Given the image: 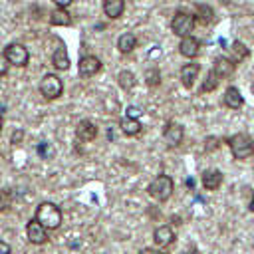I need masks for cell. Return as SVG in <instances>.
Instances as JSON below:
<instances>
[{"mask_svg": "<svg viewBox=\"0 0 254 254\" xmlns=\"http://www.w3.org/2000/svg\"><path fill=\"white\" fill-rule=\"evenodd\" d=\"M173 190H175V183H173V179L169 175H157L151 181L149 189H147L149 196L155 198V200H159V202H165L167 198H171Z\"/></svg>", "mask_w": 254, "mask_h": 254, "instance_id": "obj_1", "label": "cell"}, {"mask_svg": "<svg viewBox=\"0 0 254 254\" xmlns=\"http://www.w3.org/2000/svg\"><path fill=\"white\" fill-rule=\"evenodd\" d=\"M228 145H230L234 159H248L254 153V139L246 133H234L228 139Z\"/></svg>", "mask_w": 254, "mask_h": 254, "instance_id": "obj_2", "label": "cell"}, {"mask_svg": "<svg viewBox=\"0 0 254 254\" xmlns=\"http://www.w3.org/2000/svg\"><path fill=\"white\" fill-rule=\"evenodd\" d=\"M36 220H40L46 228H58L62 224V210L54 202H42L36 208Z\"/></svg>", "mask_w": 254, "mask_h": 254, "instance_id": "obj_3", "label": "cell"}, {"mask_svg": "<svg viewBox=\"0 0 254 254\" xmlns=\"http://www.w3.org/2000/svg\"><path fill=\"white\" fill-rule=\"evenodd\" d=\"M194 22H196L194 14H190L187 10H177L173 20H171V30H173V34L185 38V36H190L192 28H194Z\"/></svg>", "mask_w": 254, "mask_h": 254, "instance_id": "obj_4", "label": "cell"}, {"mask_svg": "<svg viewBox=\"0 0 254 254\" xmlns=\"http://www.w3.org/2000/svg\"><path fill=\"white\" fill-rule=\"evenodd\" d=\"M64 91V83L56 73H46L40 81V93L46 99H58Z\"/></svg>", "mask_w": 254, "mask_h": 254, "instance_id": "obj_5", "label": "cell"}, {"mask_svg": "<svg viewBox=\"0 0 254 254\" xmlns=\"http://www.w3.org/2000/svg\"><path fill=\"white\" fill-rule=\"evenodd\" d=\"M4 54H6L8 62H10L12 65H18V67H24V65L28 64V60H30L28 48L22 46V44H8L6 50H4Z\"/></svg>", "mask_w": 254, "mask_h": 254, "instance_id": "obj_6", "label": "cell"}, {"mask_svg": "<svg viewBox=\"0 0 254 254\" xmlns=\"http://www.w3.org/2000/svg\"><path fill=\"white\" fill-rule=\"evenodd\" d=\"M99 69H101V60L97 56H91V54L83 56L77 64V71L81 77H93L95 73H99Z\"/></svg>", "mask_w": 254, "mask_h": 254, "instance_id": "obj_7", "label": "cell"}, {"mask_svg": "<svg viewBox=\"0 0 254 254\" xmlns=\"http://www.w3.org/2000/svg\"><path fill=\"white\" fill-rule=\"evenodd\" d=\"M46 230L48 228L40 220H36V218H32L26 224V234H28V240L32 244H44V242H48V232Z\"/></svg>", "mask_w": 254, "mask_h": 254, "instance_id": "obj_8", "label": "cell"}, {"mask_svg": "<svg viewBox=\"0 0 254 254\" xmlns=\"http://www.w3.org/2000/svg\"><path fill=\"white\" fill-rule=\"evenodd\" d=\"M163 137H165L169 147H177L183 141V127L175 121H167L163 127Z\"/></svg>", "mask_w": 254, "mask_h": 254, "instance_id": "obj_9", "label": "cell"}, {"mask_svg": "<svg viewBox=\"0 0 254 254\" xmlns=\"http://www.w3.org/2000/svg\"><path fill=\"white\" fill-rule=\"evenodd\" d=\"M75 135H77L79 141L89 143V141H93V139L97 137V127H95L93 121H89V119H81V121L77 123V127H75Z\"/></svg>", "mask_w": 254, "mask_h": 254, "instance_id": "obj_10", "label": "cell"}, {"mask_svg": "<svg viewBox=\"0 0 254 254\" xmlns=\"http://www.w3.org/2000/svg\"><path fill=\"white\" fill-rule=\"evenodd\" d=\"M198 50H200V44H198L196 38H192V36H185V38H181V44H179V52H181V56L192 60V58L198 56Z\"/></svg>", "mask_w": 254, "mask_h": 254, "instance_id": "obj_11", "label": "cell"}, {"mask_svg": "<svg viewBox=\"0 0 254 254\" xmlns=\"http://www.w3.org/2000/svg\"><path fill=\"white\" fill-rule=\"evenodd\" d=\"M198 73H200V65H198V64H187V65H183V67H181V83H183L187 89H190V87L194 85Z\"/></svg>", "mask_w": 254, "mask_h": 254, "instance_id": "obj_12", "label": "cell"}, {"mask_svg": "<svg viewBox=\"0 0 254 254\" xmlns=\"http://www.w3.org/2000/svg\"><path fill=\"white\" fill-rule=\"evenodd\" d=\"M200 181H202V187H204L206 190H216V189L222 185V173H220L218 169H206V171L202 173Z\"/></svg>", "mask_w": 254, "mask_h": 254, "instance_id": "obj_13", "label": "cell"}, {"mask_svg": "<svg viewBox=\"0 0 254 254\" xmlns=\"http://www.w3.org/2000/svg\"><path fill=\"white\" fill-rule=\"evenodd\" d=\"M212 71H214L220 79H224V77H228V75L234 71V62H232L230 58L218 56V58L214 60V64H212Z\"/></svg>", "mask_w": 254, "mask_h": 254, "instance_id": "obj_14", "label": "cell"}, {"mask_svg": "<svg viewBox=\"0 0 254 254\" xmlns=\"http://www.w3.org/2000/svg\"><path fill=\"white\" fill-rule=\"evenodd\" d=\"M222 103H224L228 109H240V107L244 105V97L240 95V91H238L234 85H230V87H226V91H224V95H222Z\"/></svg>", "mask_w": 254, "mask_h": 254, "instance_id": "obj_15", "label": "cell"}, {"mask_svg": "<svg viewBox=\"0 0 254 254\" xmlns=\"http://www.w3.org/2000/svg\"><path fill=\"white\" fill-rule=\"evenodd\" d=\"M153 240H155V244H157V246H169V244H173V242H175V232H173V228H171V226L163 224V226H159V228L155 230Z\"/></svg>", "mask_w": 254, "mask_h": 254, "instance_id": "obj_16", "label": "cell"}, {"mask_svg": "<svg viewBox=\"0 0 254 254\" xmlns=\"http://www.w3.org/2000/svg\"><path fill=\"white\" fill-rule=\"evenodd\" d=\"M52 65L60 71H65L69 67V58H67V50L64 44H60V48H56V52L52 54Z\"/></svg>", "mask_w": 254, "mask_h": 254, "instance_id": "obj_17", "label": "cell"}, {"mask_svg": "<svg viewBox=\"0 0 254 254\" xmlns=\"http://www.w3.org/2000/svg\"><path fill=\"white\" fill-rule=\"evenodd\" d=\"M125 2L123 0H103V14L111 20H117L123 14Z\"/></svg>", "mask_w": 254, "mask_h": 254, "instance_id": "obj_18", "label": "cell"}, {"mask_svg": "<svg viewBox=\"0 0 254 254\" xmlns=\"http://www.w3.org/2000/svg\"><path fill=\"white\" fill-rule=\"evenodd\" d=\"M50 24L52 26H69L71 24V16L65 8H60L56 6L52 12H50Z\"/></svg>", "mask_w": 254, "mask_h": 254, "instance_id": "obj_19", "label": "cell"}, {"mask_svg": "<svg viewBox=\"0 0 254 254\" xmlns=\"http://www.w3.org/2000/svg\"><path fill=\"white\" fill-rule=\"evenodd\" d=\"M194 20H196L200 26H208V24L214 20V10H212L208 4H196Z\"/></svg>", "mask_w": 254, "mask_h": 254, "instance_id": "obj_20", "label": "cell"}, {"mask_svg": "<svg viewBox=\"0 0 254 254\" xmlns=\"http://www.w3.org/2000/svg\"><path fill=\"white\" fill-rule=\"evenodd\" d=\"M135 46H137V38H135V34H131V32L121 34L119 40H117V48H119L121 54H129V52H133Z\"/></svg>", "mask_w": 254, "mask_h": 254, "instance_id": "obj_21", "label": "cell"}, {"mask_svg": "<svg viewBox=\"0 0 254 254\" xmlns=\"http://www.w3.org/2000/svg\"><path fill=\"white\" fill-rule=\"evenodd\" d=\"M246 58H248V48H246L242 42L234 40V42L230 44V60H232L234 64H240V62H244Z\"/></svg>", "mask_w": 254, "mask_h": 254, "instance_id": "obj_22", "label": "cell"}, {"mask_svg": "<svg viewBox=\"0 0 254 254\" xmlns=\"http://www.w3.org/2000/svg\"><path fill=\"white\" fill-rule=\"evenodd\" d=\"M141 121L135 119V117H123L121 121V131L127 135V137H133V135H139L141 133Z\"/></svg>", "mask_w": 254, "mask_h": 254, "instance_id": "obj_23", "label": "cell"}, {"mask_svg": "<svg viewBox=\"0 0 254 254\" xmlns=\"http://www.w3.org/2000/svg\"><path fill=\"white\" fill-rule=\"evenodd\" d=\"M117 83H119V87H121V89L129 91V89H133V87H135V75H133L131 71L123 69V71H119V75H117Z\"/></svg>", "mask_w": 254, "mask_h": 254, "instance_id": "obj_24", "label": "cell"}, {"mask_svg": "<svg viewBox=\"0 0 254 254\" xmlns=\"http://www.w3.org/2000/svg\"><path fill=\"white\" fill-rule=\"evenodd\" d=\"M218 81H220V77L210 69V71H208V75H206V79H204V83L200 85V91H202V93L214 91V89H216V85H218Z\"/></svg>", "mask_w": 254, "mask_h": 254, "instance_id": "obj_25", "label": "cell"}, {"mask_svg": "<svg viewBox=\"0 0 254 254\" xmlns=\"http://www.w3.org/2000/svg\"><path fill=\"white\" fill-rule=\"evenodd\" d=\"M145 81L149 87H157L161 83V73L157 67H151V69H145Z\"/></svg>", "mask_w": 254, "mask_h": 254, "instance_id": "obj_26", "label": "cell"}, {"mask_svg": "<svg viewBox=\"0 0 254 254\" xmlns=\"http://www.w3.org/2000/svg\"><path fill=\"white\" fill-rule=\"evenodd\" d=\"M12 204V192L8 189H2L0 190V210H8Z\"/></svg>", "mask_w": 254, "mask_h": 254, "instance_id": "obj_27", "label": "cell"}, {"mask_svg": "<svg viewBox=\"0 0 254 254\" xmlns=\"http://www.w3.org/2000/svg\"><path fill=\"white\" fill-rule=\"evenodd\" d=\"M218 145H220V139H218V137H206V139H204V151H206V153H210L212 149L216 151Z\"/></svg>", "mask_w": 254, "mask_h": 254, "instance_id": "obj_28", "label": "cell"}, {"mask_svg": "<svg viewBox=\"0 0 254 254\" xmlns=\"http://www.w3.org/2000/svg\"><path fill=\"white\" fill-rule=\"evenodd\" d=\"M8 65H10V62H8L6 54H0V75H6L8 73Z\"/></svg>", "mask_w": 254, "mask_h": 254, "instance_id": "obj_29", "label": "cell"}, {"mask_svg": "<svg viewBox=\"0 0 254 254\" xmlns=\"http://www.w3.org/2000/svg\"><path fill=\"white\" fill-rule=\"evenodd\" d=\"M139 115H141L139 107H133V105H129V107H127V117H135V119H137Z\"/></svg>", "mask_w": 254, "mask_h": 254, "instance_id": "obj_30", "label": "cell"}, {"mask_svg": "<svg viewBox=\"0 0 254 254\" xmlns=\"http://www.w3.org/2000/svg\"><path fill=\"white\" fill-rule=\"evenodd\" d=\"M10 252H12V250H10V246H8L6 242H2V240H0V254H10Z\"/></svg>", "mask_w": 254, "mask_h": 254, "instance_id": "obj_31", "label": "cell"}, {"mask_svg": "<svg viewBox=\"0 0 254 254\" xmlns=\"http://www.w3.org/2000/svg\"><path fill=\"white\" fill-rule=\"evenodd\" d=\"M73 0H54V4L56 6H60V8H65V6H69Z\"/></svg>", "mask_w": 254, "mask_h": 254, "instance_id": "obj_32", "label": "cell"}, {"mask_svg": "<svg viewBox=\"0 0 254 254\" xmlns=\"http://www.w3.org/2000/svg\"><path fill=\"white\" fill-rule=\"evenodd\" d=\"M139 254H163L161 250H157V248H143Z\"/></svg>", "mask_w": 254, "mask_h": 254, "instance_id": "obj_33", "label": "cell"}, {"mask_svg": "<svg viewBox=\"0 0 254 254\" xmlns=\"http://www.w3.org/2000/svg\"><path fill=\"white\" fill-rule=\"evenodd\" d=\"M22 137H24V131H22V129H18V131L14 133V137H12V143H18Z\"/></svg>", "mask_w": 254, "mask_h": 254, "instance_id": "obj_34", "label": "cell"}, {"mask_svg": "<svg viewBox=\"0 0 254 254\" xmlns=\"http://www.w3.org/2000/svg\"><path fill=\"white\" fill-rule=\"evenodd\" d=\"M252 212H254V194H252V198H250V206H248Z\"/></svg>", "mask_w": 254, "mask_h": 254, "instance_id": "obj_35", "label": "cell"}, {"mask_svg": "<svg viewBox=\"0 0 254 254\" xmlns=\"http://www.w3.org/2000/svg\"><path fill=\"white\" fill-rule=\"evenodd\" d=\"M0 129H2V115H0Z\"/></svg>", "mask_w": 254, "mask_h": 254, "instance_id": "obj_36", "label": "cell"}]
</instances>
